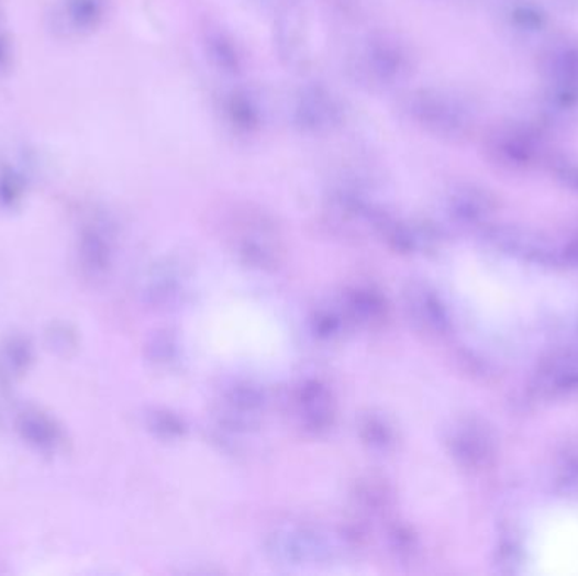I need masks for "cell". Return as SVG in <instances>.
Returning a JSON list of instances; mask_svg holds the SVG:
<instances>
[{
  "label": "cell",
  "mask_w": 578,
  "mask_h": 576,
  "mask_svg": "<svg viewBox=\"0 0 578 576\" xmlns=\"http://www.w3.org/2000/svg\"><path fill=\"white\" fill-rule=\"evenodd\" d=\"M342 544L337 538L310 525L275 529L266 540V553L273 562L289 566L320 565L332 562Z\"/></svg>",
  "instance_id": "cell-1"
},
{
  "label": "cell",
  "mask_w": 578,
  "mask_h": 576,
  "mask_svg": "<svg viewBox=\"0 0 578 576\" xmlns=\"http://www.w3.org/2000/svg\"><path fill=\"white\" fill-rule=\"evenodd\" d=\"M448 453L462 470L479 474L494 465L498 437L480 418H462L447 437Z\"/></svg>",
  "instance_id": "cell-2"
},
{
  "label": "cell",
  "mask_w": 578,
  "mask_h": 576,
  "mask_svg": "<svg viewBox=\"0 0 578 576\" xmlns=\"http://www.w3.org/2000/svg\"><path fill=\"white\" fill-rule=\"evenodd\" d=\"M410 113L421 128L440 137H460L470 128L469 110L442 91H418L410 100Z\"/></svg>",
  "instance_id": "cell-3"
},
{
  "label": "cell",
  "mask_w": 578,
  "mask_h": 576,
  "mask_svg": "<svg viewBox=\"0 0 578 576\" xmlns=\"http://www.w3.org/2000/svg\"><path fill=\"white\" fill-rule=\"evenodd\" d=\"M533 392L543 401H571L578 398V351L560 347L540 361L533 376Z\"/></svg>",
  "instance_id": "cell-4"
},
{
  "label": "cell",
  "mask_w": 578,
  "mask_h": 576,
  "mask_svg": "<svg viewBox=\"0 0 578 576\" xmlns=\"http://www.w3.org/2000/svg\"><path fill=\"white\" fill-rule=\"evenodd\" d=\"M235 254L253 269L273 270L281 264L285 252L275 225L263 217H254L238 230Z\"/></svg>",
  "instance_id": "cell-5"
},
{
  "label": "cell",
  "mask_w": 578,
  "mask_h": 576,
  "mask_svg": "<svg viewBox=\"0 0 578 576\" xmlns=\"http://www.w3.org/2000/svg\"><path fill=\"white\" fill-rule=\"evenodd\" d=\"M486 241L508 256L520 257L538 266H558L557 247L530 230L514 225L492 226L487 230Z\"/></svg>",
  "instance_id": "cell-6"
},
{
  "label": "cell",
  "mask_w": 578,
  "mask_h": 576,
  "mask_svg": "<svg viewBox=\"0 0 578 576\" xmlns=\"http://www.w3.org/2000/svg\"><path fill=\"white\" fill-rule=\"evenodd\" d=\"M376 230L389 247L401 254L432 252L442 244V232L430 222H408L382 215Z\"/></svg>",
  "instance_id": "cell-7"
},
{
  "label": "cell",
  "mask_w": 578,
  "mask_h": 576,
  "mask_svg": "<svg viewBox=\"0 0 578 576\" xmlns=\"http://www.w3.org/2000/svg\"><path fill=\"white\" fill-rule=\"evenodd\" d=\"M297 409L301 424L311 434L329 433L337 417L332 390L316 379L301 384L297 392Z\"/></svg>",
  "instance_id": "cell-8"
},
{
  "label": "cell",
  "mask_w": 578,
  "mask_h": 576,
  "mask_svg": "<svg viewBox=\"0 0 578 576\" xmlns=\"http://www.w3.org/2000/svg\"><path fill=\"white\" fill-rule=\"evenodd\" d=\"M408 310L414 323L432 335H447L452 330V317L438 292L425 283H413L407 291Z\"/></svg>",
  "instance_id": "cell-9"
},
{
  "label": "cell",
  "mask_w": 578,
  "mask_h": 576,
  "mask_svg": "<svg viewBox=\"0 0 578 576\" xmlns=\"http://www.w3.org/2000/svg\"><path fill=\"white\" fill-rule=\"evenodd\" d=\"M363 71L377 84L392 85L410 74V58L399 44L376 41L363 53Z\"/></svg>",
  "instance_id": "cell-10"
},
{
  "label": "cell",
  "mask_w": 578,
  "mask_h": 576,
  "mask_svg": "<svg viewBox=\"0 0 578 576\" xmlns=\"http://www.w3.org/2000/svg\"><path fill=\"white\" fill-rule=\"evenodd\" d=\"M264 405L266 395L260 387L249 383L235 384L225 392L222 423L235 433L249 430L256 424Z\"/></svg>",
  "instance_id": "cell-11"
},
{
  "label": "cell",
  "mask_w": 578,
  "mask_h": 576,
  "mask_svg": "<svg viewBox=\"0 0 578 576\" xmlns=\"http://www.w3.org/2000/svg\"><path fill=\"white\" fill-rule=\"evenodd\" d=\"M496 210H498V201L494 195L474 185L457 188L448 198V212L460 225H486Z\"/></svg>",
  "instance_id": "cell-12"
},
{
  "label": "cell",
  "mask_w": 578,
  "mask_h": 576,
  "mask_svg": "<svg viewBox=\"0 0 578 576\" xmlns=\"http://www.w3.org/2000/svg\"><path fill=\"white\" fill-rule=\"evenodd\" d=\"M294 118L304 131H329L341 121V107L329 91L310 88L298 97Z\"/></svg>",
  "instance_id": "cell-13"
},
{
  "label": "cell",
  "mask_w": 578,
  "mask_h": 576,
  "mask_svg": "<svg viewBox=\"0 0 578 576\" xmlns=\"http://www.w3.org/2000/svg\"><path fill=\"white\" fill-rule=\"evenodd\" d=\"M342 310L355 325L377 326L388 318V301L373 286H354L342 299Z\"/></svg>",
  "instance_id": "cell-14"
},
{
  "label": "cell",
  "mask_w": 578,
  "mask_h": 576,
  "mask_svg": "<svg viewBox=\"0 0 578 576\" xmlns=\"http://www.w3.org/2000/svg\"><path fill=\"white\" fill-rule=\"evenodd\" d=\"M105 12V0H65L55 15L56 30L68 36L90 33L99 26Z\"/></svg>",
  "instance_id": "cell-15"
},
{
  "label": "cell",
  "mask_w": 578,
  "mask_h": 576,
  "mask_svg": "<svg viewBox=\"0 0 578 576\" xmlns=\"http://www.w3.org/2000/svg\"><path fill=\"white\" fill-rule=\"evenodd\" d=\"M538 141L535 135L523 129H509L496 135L491 144V153L502 165L523 168L531 165L538 156Z\"/></svg>",
  "instance_id": "cell-16"
},
{
  "label": "cell",
  "mask_w": 578,
  "mask_h": 576,
  "mask_svg": "<svg viewBox=\"0 0 578 576\" xmlns=\"http://www.w3.org/2000/svg\"><path fill=\"white\" fill-rule=\"evenodd\" d=\"M543 71L553 87L567 88L578 93L577 46H558L546 53L543 59Z\"/></svg>",
  "instance_id": "cell-17"
},
{
  "label": "cell",
  "mask_w": 578,
  "mask_h": 576,
  "mask_svg": "<svg viewBox=\"0 0 578 576\" xmlns=\"http://www.w3.org/2000/svg\"><path fill=\"white\" fill-rule=\"evenodd\" d=\"M392 496L391 487L382 478L367 477L355 486L354 500L355 506L367 516H382L391 507Z\"/></svg>",
  "instance_id": "cell-18"
},
{
  "label": "cell",
  "mask_w": 578,
  "mask_h": 576,
  "mask_svg": "<svg viewBox=\"0 0 578 576\" xmlns=\"http://www.w3.org/2000/svg\"><path fill=\"white\" fill-rule=\"evenodd\" d=\"M184 289V276L175 264L166 263L156 266L147 279V296L156 304H169Z\"/></svg>",
  "instance_id": "cell-19"
},
{
  "label": "cell",
  "mask_w": 578,
  "mask_h": 576,
  "mask_svg": "<svg viewBox=\"0 0 578 576\" xmlns=\"http://www.w3.org/2000/svg\"><path fill=\"white\" fill-rule=\"evenodd\" d=\"M359 436L364 445L374 452H389L394 446L396 433L392 424L381 414L369 412L360 420Z\"/></svg>",
  "instance_id": "cell-20"
},
{
  "label": "cell",
  "mask_w": 578,
  "mask_h": 576,
  "mask_svg": "<svg viewBox=\"0 0 578 576\" xmlns=\"http://www.w3.org/2000/svg\"><path fill=\"white\" fill-rule=\"evenodd\" d=\"M555 484L562 494H578V437L565 443L558 452Z\"/></svg>",
  "instance_id": "cell-21"
},
{
  "label": "cell",
  "mask_w": 578,
  "mask_h": 576,
  "mask_svg": "<svg viewBox=\"0 0 578 576\" xmlns=\"http://www.w3.org/2000/svg\"><path fill=\"white\" fill-rule=\"evenodd\" d=\"M84 254L88 267L93 273H103L109 267L110 254H112L109 232L105 229H99V226L90 230L85 235Z\"/></svg>",
  "instance_id": "cell-22"
},
{
  "label": "cell",
  "mask_w": 578,
  "mask_h": 576,
  "mask_svg": "<svg viewBox=\"0 0 578 576\" xmlns=\"http://www.w3.org/2000/svg\"><path fill=\"white\" fill-rule=\"evenodd\" d=\"M389 547L394 553L396 558L401 563H413L416 562L420 556V538L414 533V529L408 524H401L396 522L391 529H389Z\"/></svg>",
  "instance_id": "cell-23"
},
{
  "label": "cell",
  "mask_w": 578,
  "mask_h": 576,
  "mask_svg": "<svg viewBox=\"0 0 578 576\" xmlns=\"http://www.w3.org/2000/svg\"><path fill=\"white\" fill-rule=\"evenodd\" d=\"M347 314L344 310L337 308H322L316 311L315 317L311 320V330L320 340H335L344 333L345 326L348 325Z\"/></svg>",
  "instance_id": "cell-24"
},
{
  "label": "cell",
  "mask_w": 578,
  "mask_h": 576,
  "mask_svg": "<svg viewBox=\"0 0 578 576\" xmlns=\"http://www.w3.org/2000/svg\"><path fill=\"white\" fill-rule=\"evenodd\" d=\"M147 427L151 428L153 433L163 437V440H178V437L184 436L185 431H187L185 421L181 420L178 414H175V412L165 411V409L151 412Z\"/></svg>",
  "instance_id": "cell-25"
},
{
  "label": "cell",
  "mask_w": 578,
  "mask_h": 576,
  "mask_svg": "<svg viewBox=\"0 0 578 576\" xmlns=\"http://www.w3.org/2000/svg\"><path fill=\"white\" fill-rule=\"evenodd\" d=\"M178 347H180V345H178V342H176L171 333H159V335L154 336L153 343L149 345L151 361H153L154 364L168 367V365L175 364V362L178 361V355H180V348Z\"/></svg>",
  "instance_id": "cell-26"
},
{
  "label": "cell",
  "mask_w": 578,
  "mask_h": 576,
  "mask_svg": "<svg viewBox=\"0 0 578 576\" xmlns=\"http://www.w3.org/2000/svg\"><path fill=\"white\" fill-rule=\"evenodd\" d=\"M523 562V551L513 538H502L496 550L494 563L501 573H516Z\"/></svg>",
  "instance_id": "cell-27"
},
{
  "label": "cell",
  "mask_w": 578,
  "mask_h": 576,
  "mask_svg": "<svg viewBox=\"0 0 578 576\" xmlns=\"http://www.w3.org/2000/svg\"><path fill=\"white\" fill-rule=\"evenodd\" d=\"M229 113H231L232 122L246 131L256 128L259 121V110L254 106L253 100L247 99V96H234L229 103Z\"/></svg>",
  "instance_id": "cell-28"
},
{
  "label": "cell",
  "mask_w": 578,
  "mask_h": 576,
  "mask_svg": "<svg viewBox=\"0 0 578 576\" xmlns=\"http://www.w3.org/2000/svg\"><path fill=\"white\" fill-rule=\"evenodd\" d=\"M545 14L536 5L521 4L514 8L513 22L521 31L535 33V31H540L545 26Z\"/></svg>",
  "instance_id": "cell-29"
},
{
  "label": "cell",
  "mask_w": 578,
  "mask_h": 576,
  "mask_svg": "<svg viewBox=\"0 0 578 576\" xmlns=\"http://www.w3.org/2000/svg\"><path fill=\"white\" fill-rule=\"evenodd\" d=\"M553 173H555L558 181H560L565 188L578 193V160L562 157V159L555 160Z\"/></svg>",
  "instance_id": "cell-30"
},
{
  "label": "cell",
  "mask_w": 578,
  "mask_h": 576,
  "mask_svg": "<svg viewBox=\"0 0 578 576\" xmlns=\"http://www.w3.org/2000/svg\"><path fill=\"white\" fill-rule=\"evenodd\" d=\"M558 266L578 267V234L557 247Z\"/></svg>",
  "instance_id": "cell-31"
},
{
  "label": "cell",
  "mask_w": 578,
  "mask_h": 576,
  "mask_svg": "<svg viewBox=\"0 0 578 576\" xmlns=\"http://www.w3.org/2000/svg\"><path fill=\"white\" fill-rule=\"evenodd\" d=\"M21 193V181L14 171H8L0 175V198L2 200L14 201V198Z\"/></svg>",
  "instance_id": "cell-32"
},
{
  "label": "cell",
  "mask_w": 578,
  "mask_h": 576,
  "mask_svg": "<svg viewBox=\"0 0 578 576\" xmlns=\"http://www.w3.org/2000/svg\"><path fill=\"white\" fill-rule=\"evenodd\" d=\"M9 63V43L2 34H0V71L5 70Z\"/></svg>",
  "instance_id": "cell-33"
},
{
  "label": "cell",
  "mask_w": 578,
  "mask_h": 576,
  "mask_svg": "<svg viewBox=\"0 0 578 576\" xmlns=\"http://www.w3.org/2000/svg\"><path fill=\"white\" fill-rule=\"evenodd\" d=\"M570 347L577 348L578 351V320L577 323H575L574 332H571V342L568 343Z\"/></svg>",
  "instance_id": "cell-34"
}]
</instances>
